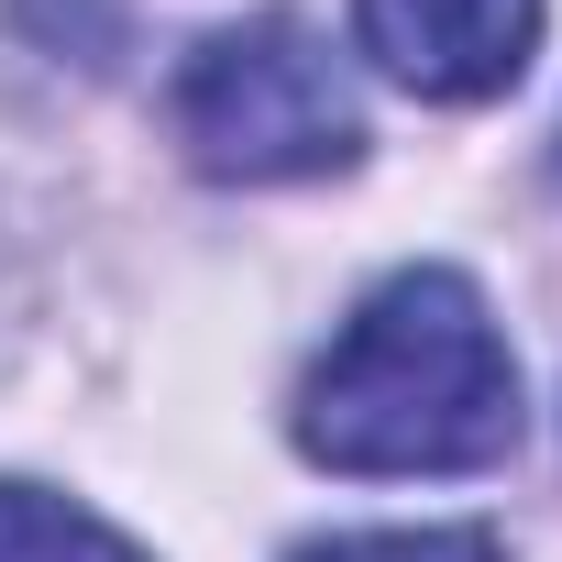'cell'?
<instances>
[{
	"label": "cell",
	"mask_w": 562,
	"mask_h": 562,
	"mask_svg": "<svg viewBox=\"0 0 562 562\" xmlns=\"http://www.w3.org/2000/svg\"><path fill=\"white\" fill-rule=\"evenodd\" d=\"M299 452L331 474H474L518 452V364L474 276H386L299 386Z\"/></svg>",
	"instance_id": "cell-1"
},
{
	"label": "cell",
	"mask_w": 562,
	"mask_h": 562,
	"mask_svg": "<svg viewBox=\"0 0 562 562\" xmlns=\"http://www.w3.org/2000/svg\"><path fill=\"white\" fill-rule=\"evenodd\" d=\"M288 562H507L485 529H342V540H299Z\"/></svg>",
	"instance_id": "cell-5"
},
{
	"label": "cell",
	"mask_w": 562,
	"mask_h": 562,
	"mask_svg": "<svg viewBox=\"0 0 562 562\" xmlns=\"http://www.w3.org/2000/svg\"><path fill=\"white\" fill-rule=\"evenodd\" d=\"M364 56L419 100H496L540 56V0H353Z\"/></svg>",
	"instance_id": "cell-3"
},
{
	"label": "cell",
	"mask_w": 562,
	"mask_h": 562,
	"mask_svg": "<svg viewBox=\"0 0 562 562\" xmlns=\"http://www.w3.org/2000/svg\"><path fill=\"white\" fill-rule=\"evenodd\" d=\"M0 562H144V551L45 485H0Z\"/></svg>",
	"instance_id": "cell-4"
},
{
	"label": "cell",
	"mask_w": 562,
	"mask_h": 562,
	"mask_svg": "<svg viewBox=\"0 0 562 562\" xmlns=\"http://www.w3.org/2000/svg\"><path fill=\"white\" fill-rule=\"evenodd\" d=\"M177 144L199 177L232 188H288V177H331L364 155V111L331 67V45L288 12L221 23L188 67H177Z\"/></svg>",
	"instance_id": "cell-2"
}]
</instances>
